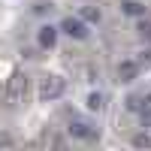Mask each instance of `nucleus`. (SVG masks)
I'll return each mask as SVG.
<instances>
[{"label":"nucleus","mask_w":151,"mask_h":151,"mask_svg":"<svg viewBox=\"0 0 151 151\" xmlns=\"http://www.w3.org/2000/svg\"><path fill=\"white\" fill-rule=\"evenodd\" d=\"M133 145H136V148H148V145H151V136H148V133L133 136Z\"/></svg>","instance_id":"obj_10"},{"label":"nucleus","mask_w":151,"mask_h":151,"mask_svg":"<svg viewBox=\"0 0 151 151\" xmlns=\"http://www.w3.org/2000/svg\"><path fill=\"white\" fill-rule=\"evenodd\" d=\"M60 94H64V79L60 76H45L42 85H40V100L48 103V100H58Z\"/></svg>","instance_id":"obj_2"},{"label":"nucleus","mask_w":151,"mask_h":151,"mask_svg":"<svg viewBox=\"0 0 151 151\" xmlns=\"http://www.w3.org/2000/svg\"><path fill=\"white\" fill-rule=\"evenodd\" d=\"M121 9L127 12V15H136V18H139V15H145V6L139 3V0H127V3H121Z\"/></svg>","instance_id":"obj_7"},{"label":"nucleus","mask_w":151,"mask_h":151,"mask_svg":"<svg viewBox=\"0 0 151 151\" xmlns=\"http://www.w3.org/2000/svg\"><path fill=\"white\" fill-rule=\"evenodd\" d=\"M136 76H139V64L136 60H121L118 64V79L121 82H133Z\"/></svg>","instance_id":"obj_5"},{"label":"nucleus","mask_w":151,"mask_h":151,"mask_svg":"<svg viewBox=\"0 0 151 151\" xmlns=\"http://www.w3.org/2000/svg\"><path fill=\"white\" fill-rule=\"evenodd\" d=\"M136 30H139V36H142V40H151V24H148V21H142Z\"/></svg>","instance_id":"obj_11"},{"label":"nucleus","mask_w":151,"mask_h":151,"mask_svg":"<svg viewBox=\"0 0 151 151\" xmlns=\"http://www.w3.org/2000/svg\"><path fill=\"white\" fill-rule=\"evenodd\" d=\"M100 18H103V12H100L97 6H85V9H82V21H94V24H97Z\"/></svg>","instance_id":"obj_8"},{"label":"nucleus","mask_w":151,"mask_h":151,"mask_svg":"<svg viewBox=\"0 0 151 151\" xmlns=\"http://www.w3.org/2000/svg\"><path fill=\"white\" fill-rule=\"evenodd\" d=\"M55 42H58V27H52V24L40 27V45L42 48H55Z\"/></svg>","instance_id":"obj_6"},{"label":"nucleus","mask_w":151,"mask_h":151,"mask_svg":"<svg viewBox=\"0 0 151 151\" xmlns=\"http://www.w3.org/2000/svg\"><path fill=\"white\" fill-rule=\"evenodd\" d=\"M70 136H76V139H85V142H94V139H100V130L91 127L88 121H73V124H70Z\"/></svg>","instance_id":"obj_3"},{"label":"nucleus","mask_w":151,"mask_h":151,"mask_svg":"<svg viewBox=\"0 0 151 151\" xmlns=\"http://www.w3.org/2000/svg\"><path fill=\"white\" fill-rule=\"evenodd\" d=\"M60 30L67 36H73V40H88V27H85L82 18H64L60 21Z\"/></svg>","instance_id":"obj_4"},{"label":"nucleus","mask_w":151,"mask_h":151,"mask_svg":"<svg viewBox=\"0 0 151 151\" xmlns=\"http://www.w3.org/2000/svg\"><path fill=\"white\" fill-rule=\"evenodd\" d=\"M88 109H94V112L103 109V94H100V91H94L91 97H88Z\"/></svg>","instance_id":"obj_9"},{"label":"nucleus","mask_w":151,"mask_h":151,"mask_svg":"<svg viewBox=\"0 0 151 151\" xmlns=\"http://www.w3.org/2000/svg\"><path fill=\"white\" fill-rule=\"evenodd\" d=\"M24 94H27V76L24 73H12L6 82V100L9 103H21Z\"/></svg>","instance_id":"obj_1"},{"label":"nucleus","mask_w":151,"mask_h":151,"mask_svg":"<svg viewBox=\"0 0 151 151\" xmlns=\"http://www.w3.org/2000/svg\"><path fill=\"white\" fill-rule=\"evenodd\" d=\"M0 145H3V148H9V145H12V136H6V133H0Z\"/></svg>","instance_id":"obj_12"}]
</instances>
